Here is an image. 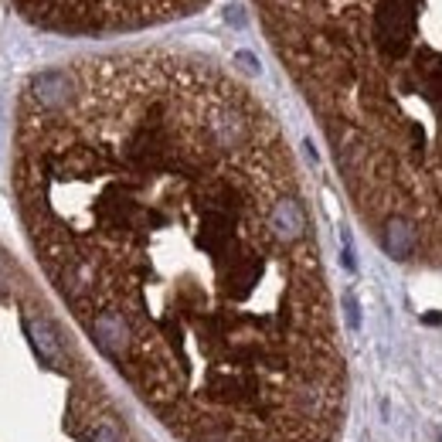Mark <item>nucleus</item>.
<instances>
[{
	"label": "nucleus",
	"instance_id": "20e7f679",
	"mask_svg": "<svg viewBox=\"0 0 442 442\" xmlns=\"http://www.w3.org/2000/svg\"><path fill=\"white\" fill-rule=\"evenodd\" d=\"M27 24L65 38L136 34L198 14L211 0H10Z\"/></svg>",
	"mask_w": 442,
	"mask_h": 442
},
{
	"label": "nucleus",
	"instance_id": "f03ea898",
	"mask_svg": "<svg viewBox=\"0 0 442 442\" xmlns=\"http://www.w3.org/2000/svg\"><path fill=\"white\" fill-rule=\"evenodd\" d=\"M371 242L442 269V0H252Z\"/></svg>",
	"mask_w": 442,
	"mask_h": 442
},
{
	"label": "nucleus",
	"instance_id": "f257e3e1",
	"mask_svg": "<svg viewBox=\"0 0 442 442\" xmlns=\"http://www.w3.org/2000/svg\"><path fill=\"white\" fill-rule=\"evenodd\" d=\"M10 194L61 310L177 442H340L347 358L310 194L262 96L184 48L21 85Z\"/></svg>",
	"mask_w": 442,
	"mask_h": 442
},
{
	"label": "nucleus",
	"instance_id": "7ed1b4c3",
	"mask_svg": "<svg viewBox=\"0 0 442 442\" xmlns=\"http://www.w3.org/2000/svg\"><path fill=\"white\" fill-rule=\"evenodd\" d=\"M0 442H147L52 296L3 242Z\"/></svg>",
	"mask_w": 442,
	"mask_h": 442
}]
</instances>
